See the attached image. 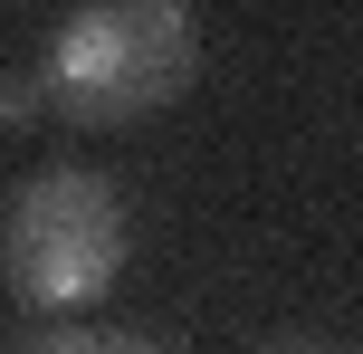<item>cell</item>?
I'll return each instance as SVG.
<instances>
[{
  "mask_svg": "<svg viewBox=\"0 0 363 354\" xmlns=\"http://www.w3.org/2000/svg\"><path fill=\"white\" fill-rule=\"evenodd\" d=\"M201 19L191 0H77L38 57V96L67 125H144L191 96Z\"/></svg>",
  "mask_w": 363,
  "mask_h": 354,
  "instance_id": "cell-1",
  "label": "cell"
},
{
  "mask_svg": "<svg viewBox=\"0 0 363 354\" xmlns=\"http://www.w3.org/2000/svg\"><path fill=\"white\" fill-rule=\"evenodd\" d=\"M134 259V221H125V192L106 182V172H38V182H19L10 221H0V278H10V297L29 306V316H77V306H96L115 278H125Z\"/></svg>",
  "mask_w": 363,
  "mask_h": 354,
  "instance_id": "cell-2",
  "label": "cell"
},
{
  "mask_svg": "<svg viewBox=\"0 0 363 354\" xmlns=\"http://www.w3.org/2000/svg\"><path fill=\"white\" fill-rule=\"evenodd\" d=\"M29 354H163V345H153V336H115V326H77V336H48Z\"/></svg>",
  "mask_w": 363,
  "mask_h": 354,
  "instance_id": "cell-3",
  "label": "cell"
},
{
  "mask_svg": "<svg viewBox=\"0 0 363 354\" xmlns=\"http://www.w3.org/2000/svg\"><path fill=\"white\" fill-rule=\"evenodd\" d=\"M19 96H38V87H19V77H0V125L19 115Z\"/></svg>",
  "mask_w": 363,
  "mask_h": 354,
  "instance_id": "cell-4",
  "label": "cell"
},
{
  "mask_svg": "<svg viewBox=\"0 0 363 354\" xmlns=\"http://www.w3.org/2000/svg\"><path fill=\"white\" fill-rule=\"evenodd\" d=\"M268 354H325V345H268Z\"/></svg>",
  "mask_w": 363,
  "mask_h": 354,
  "instance_id": "cell-5",
  "label": "cell"
}]
</instances>
